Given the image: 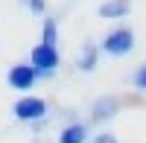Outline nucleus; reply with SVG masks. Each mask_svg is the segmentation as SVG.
<instances>
[{"label": "nucleus", "mask_w": 146, "mask_h": 143, "mask_svg": "<svg viewBox=\"0 0 146 143\" xmlns=\"http://www.w3.org/2000/svg\"><path fill=\"white\" fill-rule=\"evenodd\" d=\"M12 117L18 123H27L32 128H44L50 123V102L44 97H35V93H27V97H18L12 102Z\"/></svg>", "instance_id": "obj_1"}, {"label": "nucleus", "mask_w": 146, "mask_h": 143, "mask_svg": "<svg viewBox=\"0 0 146 143\" xmlns=\"http://www.w3.org/2000/svg\"><path fill=\"white\" fill-rule=\"evenodd\" d=\"M29 64L35 70V76L38 82H47L58 73V67H62V53H58V47H47V44H35L29 50Z\"/></svg>", "instance_id": "obj_2"}, {"label": "nucleus", "mask_w": 146, "mask_h": 143, "mask_svg": "<svg viewBox=\"0 0 146 143\" xmlns=\"http://www.w3.org/2000/svg\"><path fill=\"white\" fill-rule=\"evenodd\" d=\"M100 50L105 56H114V58H123L135 50V29L131 26H114L102 35L100 41Z\"/></svg>", "instance_id": "obj_3"}, {"label": "nucleus", "mask_w": 146, "mask_h": 143, "mask_svg": "<svg viewBox=\"0 0 146 143\" xmlns=\"http://www.w3.org/2000/svg\"><path fill=\"white\" fill-rule=\"evenodd\" d=\"M123 108V99L117 97V93H102V97H96L88 108V126H105L111 123L114 117L120 114Z\"/></svg>", "instance_id": "obj_4"}, {"label": "nucleus", "mask_w": 146, "mask_h": 143, "mask_svg": "<svg viewBox=\"0 0 146 143\" xmlns=\"http://www.w3.org/2000/svg\"><path fill=\"white\" fill-rule=\"evenodd\" d=\"M6 85L12 91H18L21 97H27V93L38 85V76H35V70L29 62H15L9 70H6Z\"/></svg>", "instance_id": "obj_5"}, {"label": "nucleus", "mask_w": 146, "mask_h": 143, "mask_svg": "<svg viewBox=\"0 0 146 143\" xmlns=\"http://www.w3.org/2000/svg\"><path fill=\"white\" fill-rule=\"evenodd\" d=\"M91 126L85 120H73V123H64L62 132H58V143H91Z\"/></svg>", "instance_id": "obj_6"}, {"label": "nucleus", "mask_w": 146, "mask_h": 143, "mask_svg": "<svg viewBox=\"0 0 146 143\" xmlns=\"http://www.w3.org/2000/svg\"><path fill=\"white\" fill-rule=\"evenodd\" d=\"M100 44H82L79 53H76V70L79 73H91V70H96V64H100Z\"/></svg>", "instance_id": "obj_7"}, {"label": "nucleus", "mask_w": 146, "mask_h": 143, "mask_svg": "<svg viewBox=\"0 0 146 143\" xmlns=\"http://www.w3.org/2000/svg\"><path fill=\"white\" fill-rule=\"evenodd\" d=\"M129 12H131L129 0H105V3H100L96 15H100L102 21H120V18H126Z\"/></svg>", "instance_id": "obj_8"}, {"label": "nucleus", "mask_w": 146, "mask_h": 143, "mask_svg": "<svg viewBox=\"0 0 146 143\" xmlns=\"http://www.w3.org/2000/svg\"><path fill=\"white\" fill-rule=\"evenodd\" d=\"M58 35H62V29H58V18L47 15V18L41 21V38H38V44L58 47Z\"/></svg>", "instance_id": "obj_9"}, {"label": "nucleus", "mask_w": 146, "mask_h": 143, "mask_svg": "<svg viewBox=\"0 0 146 143\" xmlns=\"http://www.w3.org/2000/svg\"><path fill=\"white\" fill-rule=\"evenodd\" d=\"M21 6L29 12V15H35V18H47V0H21Z\"/></svg>", "instance_id": "obj_10"}, {"label": "nucleus", "mask_w": 146, "mask_h": 143, "mask_svg": "<svg viewBox=\"0 0 146 143\" xmlns=\"http://www.w3.org/2000/svg\"><path fill=\"white\" fill-rule=\"evenodd\" d=\"M131 85H135L137 91H143V93H146V62L135 70V73H131Z\"/></svg>", "instance_id": "obj_11"}, {"label": "nucleus", "mask_w": 146, "mask_h": 143, "mask_svg": "<svg viewBox=\"0 0 146 143\" xmlns=\"http://www.w3.org/2000/svg\"><path fill=\"white\" fill-rule=\"evenodd\" d=\"M91 143H120L114 134H108V132H100V134H94L91 137Z\"/></svg>", "instance_id": "obj_12"}]
</instances>
